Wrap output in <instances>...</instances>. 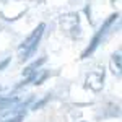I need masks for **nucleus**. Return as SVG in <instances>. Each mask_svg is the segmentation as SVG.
<instances>
[{
    "mask_svg": "<svg viewBox=\"0 0 122 122\" xmlns=\"http://www.w3.org/2000/svg\"><path fill=\"white\" fill-rule=\"evenodd\" d=\"M85 86L90 88L94 93H99L104 86V67L99 68V70H93L86 75V80H85Z\"/></svg>",
    "mask_w": 122,
    "mask_h": 122,
    "instance_id": "nucleus-3",
    "label": "nucleus"
},
{
    "mask_svg": "<svg viewBox=\"0 0 122 122\" xmlns=\"http://www.w3.org/2000/svg\"><path fill=\"white\" fill-rule=\"evenodd\" d=\"M112 65H114V73L121 76V68H122V59H121V51H117L112 56Z\"/></svg>",
    "mask_w": 122,
    "mask_h": 122,
    "instance_id": "nucleus-8",
    "label": "nucleus"
},
{
    "mask_svg": "<svg viewBox=\"0 0 122 122\" xmlns=\"http://www.w3.org/2000/svg\"><path fill=\"white\" fill-rule=\"evenodd\" d=\"M46 60H47L46 57H41V59H38V60H34L31 65H28L26 68H25V70H23V76H26V78H28V76H31L33 73H36V72L39 70V67L42 65Z\"/></svg>",
    "mask_w": 122,
    "mask_h": 122,
    "instance_id": "nucleus-6",
    "label": "nucleus"
},
{
    "mask_svg": "<svg viewBox=\"0 0 122 122\" xmlns=\"http://www.w3.org/2000/svg\"><path fill=\"white\" fill-rule=\"evenodd\" d=\"M111 2H112V3H114V2H116V0H111Z\"/></svg>",
    "mask_w": 122,
    "mask_h": 122,
    "instance_id": "nucleus-11",
    "label": "nucleus"
},
{
    "mask_svg": "<svg viewBox=\"0 0 122 122\" xmlns=\"http://www.w3.org/2000/svg\"><path fill=\"white\" fill-rule=\"evenodd\" d=\"M78 21H80L78 15L70 13V15H65V16L60 18V25L65 31H75V28L78 29Z\"/></svg>",
    "mask_w": 122,
    "mask_h": 122,
    "instance_id": "nucleus-4",
    "label": "nucleus"
},
{
    "mask_svg": "<svg viewBox=\"0 0 122 122\" xmlns=\"http://www.w3.org/2000/svg\"><path fill=\"white\" fill-rule=\"evenodd\" d=\"M23 117H25V116H23V114L20 112V114H16V116H11V117H7L5 121H2V122H21V121H23Z\"/></svg>",
    "mask_w": 122,
    "mask_h": 122,
    "instance_id": "nucleus-9",
    "label": "nucleus"
},
{
    "mask_svg": "<svg viewBox=\"0 0 122 122\" xmlns=\"http://www.w3.org/2000/svg\"><path fill=\"white\" fill-rule=\"evenodd\" d=\"M117 20H119V13H112L111 16L106 18V21L101 25V28L96 31V34L93 36V39L90 41V46L81 52V59H88V57H90L94 51L99 47V44H103V41L109 36V33H111V29H112L114 23H116Z\"/></svg>",
    "mask_w": 122,
    "mask_h": 122,
    "instance_id": "nucleus-1",
    "label": "nucleus"
},
{
    "mask_svg": "<svg viewBox=\"0 0 122 122\" xmlns=\"http://www.w3.org/2000/svg\"><path fill=\"white\" fill-rule=\"evenodd\" d=\"M8 62H10V59H5V60H3V62L0 64V70H2V68H5V67L8 65Z\"/></svg>",
    "mask_w": 122,
    "mask_h": 122,
    "instance_id": "nucleus-10",
    "label": "nucleus"
},
{
    "mask_svg": "<svg viewBox=\"0 0 122 122\" xmlns=\"http://www.w3.org/2000/svg\"><path fill=\"white\" fill-rule=\"evenodd\" d=\"M47 76H49V73H47L46 70H38L36 73H33L31 76H28L26 81H28V83H33V85H41Z\"/></svg>",
    "mask_w": 122,
    "mask_h": 122,
    "instance_id": "nucleus-7",
    "label": "nucleus"
},
{
    "mask_svg": "<svg viewBox=\"0 0 122 122\" xmlns=\"http://www.w3.org/2000/svg\"><path fill=\"white\" fill-rule=\"evenodd\" d=\"M44 29H46V25H44V23H39L38 28L23 41V44H21L20 49H18V54H20V59H21V60H26V59H29V57L34 54V51L38 49L39 41H41L42 34H44Z\"/></svg>",
    "mask_w": 122,
    "mask_h": 122,
    "instance_id": "nucleus-2",
    "label": "nucleus"
},
{
    "mask_svg": "<svg viewBox=\"0 0 122 122\" xmlns=\"http://www.w3.org/2000/svg\"><path fill=\"white\" fill-rule=\"evenodd\" d=\"M20 104L18 96H7V98H0V112H8L10 109L16 107Z\"/></svg>",
    "mask_w": 122,
    "mask_h": 122,
    "instance_id": "nucleus-5",
    "label": "nucleus"
}]
</instances>
